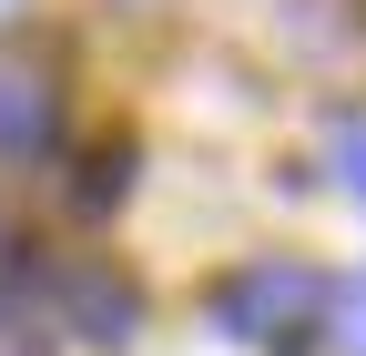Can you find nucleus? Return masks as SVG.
I'll use <instances>...</instances> for the list:
<instances>
[{"mask_svg":"<svg viewBox=\"0 0 366 356\" xmlns=\"http://www.w3.org/2000/svg\"><path fill=\"white\" fill-rule=\"evenodd\" d=\"M61 316H71L92 346H132L143 295H132V275H112V264H71V275H61Z\"/></svg>","mask_w":366,"mask_h":356,"instance_id":"f03ea898","label":"nucleus"},{"mask_svg":"<svg viewBox=\"0 0 366 356\" xmlns=\"http://www.w3.org/2000/svg\"><path fill=\"white\" fill-rule=\"evenodd\" d=\"M326 316H336V346H346V356H366V285H346Z\"/></svg>","mask_w":366,"mask_h":356,"instance_id":"39448f33","label":"nucleus"},{"mask_svg":"<svg viewBox=\"0 0 366 356\" xmlns=\"http://www.w3.org/2000/svg\"><path fill=\"white\" fill-rule=\"evenodd\" d=\"M0 254H11V214H0Z\"/></svg>","mask_w":366,"mask_h":356,"instance_id":"423d86ee","label":"nucleus"},{"mask_svg":"<svg viewBox=\"0 0 366 356\" xmlns=\"http://www.w3.org/2000/svg\"><path fill=\"white\" fill-rule=\"evenodd\" d=\"M61 132V81L31 61H0V153H41Z\"/></svg>","mask_w":366,"mask_h":356,"instance_id":"7ed1b4c3","label":"nucleus"},{"mask_svg":"<svg viewBox=\"0 0 366 356\" xmlns=\"http://www.w3.org/2000/svg\"><path fill=\"white\" fill-rule=\"evenodd\" d=\"M326 153H336V184L366 204V112H336L326 122Z\"/></svg>","mask_w":366,"mask_h":356,"instance_id":"20e7f679","label":"nucleus"},{"mask_svg":"<svg viewBox=\"0 0 366 356\" xmlns=\"http://www.w3.org/2000/svg\"><path fill=\"white\" fill-rule=\"evenodd\" d=\"M326 305H336V285L315 275V264H295V254H254V264H234V275L214 285V326L234 336V346L295 356L315 326H326Z\"/></svg>","mask_w":366,"mask_h":356,"instance_id":"f257e3e1","label":"nucleus"}]
</instances>
